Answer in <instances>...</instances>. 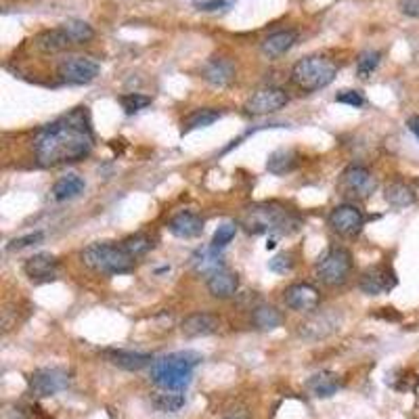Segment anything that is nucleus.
Instances as JSON below:
<instances>
[{
  "mask_svg": "<svg viewBox=\"0 0 419 419\" xmlns=\"http://www.w3.org/2000/svg\"><path fill=\"white\" fill-rule=\"evenodd\" d=\"M153 405H155L159 411H164V413H176V411L185 405V397L178 394V392L168 390L166 394L153 397Z\"/></svg>",
  "mask_w": 419,
  "mask_h": 419,
  "instance_id": "nucleus-33",
  "label": "nucleus"
},
{
  "mask_svg": "<svg viewBox=\"0 0 419 419\" xmlns=\"http://www.w3.org/2000/svg\"><path fill=\"white\" fill-rule=\"evenodd\" d=\"M122 248H124V252H126L133 260H137V258H142V256L153 248V241H151L149 235L137 233V235L126 237V239L122 241Z\"/></svg>",
  "mask_w": 419,
  "mask_h": 419,
  "instance_id": "nucleus-31",
  "label": "nucleus"
},
{
  "mask_svg": "<svg viewBox=\"0 0 419 419\" xmlns=\"http://www.w3.org/2000/svg\"><path fill=\"white\" fill-rule=\"evenodd\" d=\"M120 105H122V109L128 116H133V114H139L145 107L151 105V97L149 95H140V93H128V95L120 97Z\"/></svg>",
  "mask_w": 419,
  "mask_h": 419,
  "instance_id": "nucleus-34",
  "label": "nucleus"
},
{
  "mask_svg": "<svg viewBox=\"0 0 419 419\" xmlns=\"http://www.w3.org/2000/svg\"><path fill=\"white\" fill-rule=\"evenodd\" d=\"M61 27L69 36L72 44H86L95 38L93 25L86 23V21H80V19H67L65 23H61Z\"/></svg>",
  "mask_w": 419,
  "mask_h": 419,
  "instance_id": "nucleus-30",
  "label": "nucleus"
},
{
  "mask_svg": "<svg viewBox=\"0 0 419 419\" xmlns=\"http://www.w3.org/2000/svg\"><path fill=\"white\" fill-rule=\"evenodd\" d=\"M69 386V373L61 367H42L29 375V388L36 397H55Z\"/></svg>",
  "mask_w": 419,
  "mask_h": 419,
  "instance_id": "nucleus-9",
  "label": "nucleus"
},
{
  "mask_svg": "<svg viewBox=\"0 0 419 419\" xmlns=\"http://www.w3.org/2000/svg\"><path fill=\"white\" fill-rule=\"evenodd\" d=\"M283 321L281 312L271 306V304H260L252 310V323L254 327H258L260 331H271V329H277Z\"/></svg>",
  "mask_w": 419,
  "mask_h": 419,
  "instance_id": "nucleus-27",
  "label": "nucleus"
},
{
  "mask_svg": "<svg viewBox=\"0 0 419 419\" xmlns=\"http://www.w3.org/2000/svg\"><path fill=\"white\" fill-rule=\"evenodd\" d=\"M101 72V65L99 61H95L93 57H82V55H76V57H67L59 63L57 67V74L59 78L65 82V84H72V86H84V84H91Z\"/></svg>",
  "mask_w": 419,
  "mask_h": 419,
  "instance_id": "nucleus-7",
  "label": "nucleus"
},
{
  "mask_svg": "<svg viewBox=\"0 0 419 419\" xmlns=\"http://www.w3.org/2000/svg\"><path fill=\"white\" fill-rule=\"evenodd\" d=\"M359 287L367 295H380L388 293L390 289L397 287V273L388 265H375L359 277Z\"/></svg>",
  "mask_w": 419,
  "mask_h": 419,
  "instance_id": "nucleus-13",
  "label": "nucleus"
},
{
  "mask_svg": "<svg viewBox=\"0 0 419 419\" xmlns=\"http://www.w3.org/2000/svg\"><path fill=\"white\" fill-rule=\"evenodd\" d=\"M269 269L277 275H285L293 269V256L291 254H279L269 262Z\"/></svg>",
  "mask_w": 419,
  "mask_h": 419,
  "instance_id": "nucleus-37",
  "label": "nucleus"
},
{
  "mask_svg": "<svg viewBox=\"0 0 419 419\" xmlns=\"http://www.w3.org/2000/svg\"><path fill=\"white\" fill-rule=\"evenodd\" d=\"M384 199L392 206V208H409L415 204V193L409 185L405 182H392L386 187L384 191Z\"/></svg>",
  "mask_w": 419,
  "mask_h": 419,
  "instance_id": "nucleus-28",
  "label": "nucleus"
},
{
  "mask_svg": "<svg viewBox=\"0 0 419 419\" xmlns=\"http://www.w3.org/2000/svg\"><path fill=\"white\" fill-rule=\"evenodd\" d=\"M340 325V317L329 310V312H321V314H312L304 325H300V335L308 338V340H321L329 333H333Z\"/></svg>",
  "mask_w": 419,
  "mask_h": 419,
  "instance_id": "nucleus-16",
  "label": "nucleus"
},
{
  "mask_svg": "<svg viewBox=\"0 0 419 419\" xmlns=\"http://www.w3.org/2000/svg\"><path fill=\"white\" fill-rule=\"evenodd\" d=\"M204 78L214 86H227L235 78V65L229 59H212L204 67Z\"/></svg>",
  "mask_w": 419,
  "mask_h": 419,
  "instance_id": "nucleus-23",
  "label": "nucleus"
},
{
  "mask_svg": "<svg viewBox=\"0 0 419 419\" xmlns=\"http://www.w3.org/2000/svg\"><path fill=\"white\" fill-rule=\"evenodd\" d=\"M193 269L197 275H204V277H212L214 273L222 271L225 269V262H222V256L218 254L216 248H206L201 250L195 258H193Z\"/></svg>",
  "mask_w": 419,
  "mask_h": 419,
  "instance_id": "nucleus-25",
  "label": "nucleus"
},
{
  "mask_svg": "<svg viewBox=\"0 0 419 419\" xmlns=\"http://www.w3.org/2000/svg\"><path fill=\"white\" fill-rule=\"evenodd\" d=\"M44 239V233L42 231H36V233H27L23 237H17L8 244V250H23V248H29V246H36Z\"/></svg>",
  "mask_w": 419,
  "mask_h": 419,
  "instance_id": "nucleus-36",
  "label": "nucleus"
},
{
  "mask_svg": "<svg viewBox=\"0 0 419 419\" xmlns=\"http://www.w3.org/2000/svg\"><path fill=\"white\" fill-rule=\"evenodd\" d=\"M220 118H222V112L212 109V107H204V109H195L191 116H187L182 126H185V133H191V131H197V128H208L214 122H218Z\"/></svg>",
  "mask_w": 419,
  "mask_h": 419,
  "instance_id": "nucleus-29",
  "label": "nucleus"
},
{
  "mask_svg": "<svg viewBox=\"0 0 419 419\" xmlns=\"http://www.w3.org/2000/svg\"><path fill=\"white\" fill-rule=\"evenodd\" d=\"M340 388H342V382L333 371H319V373L310 375L308 382H306V390L314 399H329Z\"/></svg>",
  "mask_w": 419,
  "mask_h": 419,
  "instance_id": "nucleus-18",
  "label": "nucleus"
},
{
  "mask_svg": "<svg viewBox=\"0 0 419 419\" xmlns=\"http://www.w3.org/2000/svg\"><path fill=\"white\" fill-rule=\"evenodd\" d=\"M80 258L91 271L103 273V275L131 273L135 267V260L124 252V248L114 246V244H93L88 248H84Z\"/></svg>",
  "mask_w": 419,
  "mask_h": 419,
  "instance_id": "nucleus-5",
  "label": "nucleus"
},
{
  "mask_svg": "<svg viewBox=\"0 0 419 419\" xmlns=\"http://www.w3.org/2000/svg\"><path fill=\"white\" fill-rule=\"evenodd\" d=\"M399 8L403 15L419 19V0H399Z\"/></svg>",
  "mask_w": 419,
  "mask_h": 419,
  "instance_id": "nucleus-39",
  "label": "nucleus"
},
{
  "mask_svg": "<svg viewBox=\"0 0 419 419\" xmlns=\"http://www.w3.org/2000/svg\"><path fill=\"white\" fill-rule=\"evenodd\" d=\"M335 101L342 105H350V107H363L365 105V97L359 91H342L335 95Z\"/></svg>",
  "mask_w": 419,
  "mask_h": 419,
  "instance_id": "nucleus-38",
  "label": "nucleus"
},
{
  "mask_svg": "<svg viewBox=\"0 0 419 419\" xmlns=\"http://www.w3.org/2000/svg\"><path fill=\"white\" fill-rule=\"evenodd\" d=\"M69 46H72V40H69V36L65 34V29L61 25L55 27V29H46V32L36 36V48L46 53V55L63 53Z\"/></svg>",
  "mask_w": 419,
  "mask_h": 419,
  "instance_id": "nucleus-21",
  "label": "nucleus"
},
{
  "mask_svg": "<svg viewBox=\"0 0 419 419\" xmlns=\"http://www.w3.org/2000/svg\"><path fill=\"white\" fill-rule=\"evenodd\" d=\"M84 178L78 176V174H65L61 176L55 185H53V197L57 201H67V199H74L78 197L80 193H84Z\"/></svg>",
  "mask_w": 419,
  "mask_h": 419,
  "instance_id": "nucleus-24",
  "label": "nucleus"
},
{
  "mask_svg": "<svg viewBox=\"0 0 419 419\" xmlns=\"http://www.w3.org/2000/svg\"><path fill=\"white\" fill-rule=\"evenodd\" d=\"M95 145L88 107H76L44 126L34 139V153L42 166H59L84 159Z\"/></svg>",
  "mask_w": 419,
  "mask_h": 419,
  "instance_id": "nucleus-1",
  "label": "nucleus"
},
{
  "mask_svg": "<svg viewBox=\"0 0 419 419\" xmlns=\"http://www.w3.org/2000/svg\"><path fill=\"white\" fill-rule=\"evenodd\" d=\"M109 361L120 367V369H126V371H139L147 365H153V357L151 354H145V352H133V350H109L107 352Z\"/></svg>",
  "mask_w": 419,
  "mask_h": 419,
  "instance_id": "nucleus-22",
  "label": "nucleus"
},
{
  "mask_svg": "<svg viewBox=\"0 0 419 419\" xmlns=\"http://www.w3.org/2000/svg\"><path fill=\"white\" fill-rule=\"evenodd\" d=\"M327 225L340 237H354L361 233V229L365 225V216L354 204H342L331 210Z\"/></svg>",
  "mask_w": 419,
  "mask_h": 419,
  "instance_id": "nucleus-11",
  "label": "nucleus"
},
{
  "mask_svg": "<svg viewBox=\"0 0 419 419\" xmlns=\"http://www.w3.org/2000/svg\"><path fill=\"white\" fill-rule=\"evenodd\" d=\"M289 103L287 93L279 86H262L252 93V97L246 101V114L250 116H267L283 109Z\"/></svg>",
  "mask_w": 419,
  "mask_h": 419,
  "instance_id": "nucleus-10",
  "label": "nucleus"
},
{
  "mask_svg": "<svg viewBox=\"0 0 419 419\" xmlns=\"http://www.w3.org/2000/svg\"><path fill=\"white\" fill-rule=\"evenodd\" d=\"M235 233H237V225H235V222H222V225H220V227L214 231V237H212V248H216V250H222V248H227V246L233 241Z\"/></svg>",
  "mask_w": 419,
  "mask_h": 419,
  "instance_id": "nucleus-35",
  "label": "nucleus"
},
{
  "mask_svg": "<svg viewBox=\"0 0 419 419\" xmlns=\"http://www.w3.org/2000/svg\"><path fill=\"white\" fill-rule=\"evenodd\" d=\"M340 187L346 195L357 197V199H367L375 193L378 189V178L373 172L365 166H348L342 172Z\"/></svg>",
  "mask_w": 419,
  "mask_h": 419,
  "instance_id": "nucleus-8",
  "label": "nucleus"
},
{
  "mask_svg": "<svg viewBox=\"0 0 419 419\" xmlns=\"http://www.w3.org/2000/svg\"><path fill=\"white\" fill-rule=\"evenodd\" d=\"M168 229L174 237L178 239H193L197 235H201L204 231V220L193 214V212H178L176 216H172V220L168 222Z\"/></svg>",
  "mask_w": 419,
  "mask_h": 419,
  "instance_id": "nucleus-17",
  "label": "nucleus"
},
{
  "mask_svg": "<svg viewBox=\"0 0 419 419\" xmlns=\"http://www.w3.org/2000/svg\"><path fill=\"white\" fill-rule=\"evenodd\" d=\"M298 166V153L293 149H277L267 159V170L275 176L289 174Z\"/></svg>",
  "mask_w": 419,
  "mask_h": 419,
  "instance_id": "nucleus-26",
  "label": "nucleus"
},
{
  "mask_svg": "<svg viewBox=\"0 0 419 419\" xmlns=\"http://www.w3.org/2000/svg\"><path fill=\"white\" fill-rule=\"evenodd\" d=\"M204 361V357L195 350H180L157 359L151 365V380L172 392H182L189 388L193 380V369Z\"/></svg>",
  "mask_w": 419,
  "mask_h": 419,
  "instance_id": "nucleus-2",
  "label": "nucleus"
},
{
  "mask_svg": "<svg viewBox=\"0 0 419 419\" xmlns=\"http://www.w3.org/2000/svg\"><path fill=\"white\" fill-rule=\"evenodd\" d=\"M57 269H59V262L51 254H36V256L27 258L25 265H23V273L27 275V279L34 281V283L53 281L57 277Z\"/></svg>",
  "mask_w": 419,
  "mask_h": 419,
  "instance_id": "nucleus-14",
  "label": "nucleus"
},
{
  "mask_svg": "<svg viewBox=\"0 0 419 419\" xmlns=\"http://www.w3.org/2000/svg\"><path fill=\"white\" fill-rule=\"evenodd\" d=\"M335 76L338 63L323 55L304 57L291 67V82L304 93H314L329 86L335 80Z\"/></svg>",
  "mask_w": 419,
  "mask_h": 419,
  "instance_id": "nucleus-4",
  "label": "nucleus"
},
{
  "mask_svg": "<svg viewBox=\"0 0 419 419\" xmlns=\"http://www.w3.org/2000/svg\"><path fill=\"white\" fill-rule=\"evenodd\" d=\"M227 419H237V418H227Z\"/></svg>",
  "mask_w": 419,
  "mask_h": 419,
  "instance_id": "nucleus-42",
  "label": "nucleus"
},
{
  "mask_svg": "<svg viewBox=\"0 0 419 419\" xmlns=\"http://www.w3.org/2000/svg\"><path fill=\"white\" fill-rule=\"evenodd\" d=\"M407 126H409V131L413 133V137L419 140V116H411V118L407 120Z\"/></svg>",
  "mask_w": 419,
  "mask_h": 419,
  "instance_id": "nucleus-41",
  "label": "nucleus"
},
{
  "mask_svg": "<svg viewBox=\"0 0 419 419\" xmlns=\"http://www.w3.org/2000/svg\"><path fill=\"white\" fill-rule=\"evenodd\" d=\"M199 11H220V8H229L231 2L229 0H201L195 4Z\"/></svg>",
  "mask_w": 419,
  "mask_h": 419,
  "instance_id": "nucleus-40",
  "label": "nucleus"
},
{
  "mask_svg": "<svg viewBox=\"0 0 419 419\" xmlns=\"http://www.w3.org/2000/svg\"><path fill=\"white\" fill-rule=\"evenodd\" d=\"M352 254L344 248H331L327 250L319 262H317V277L321 279V283L329 285V287H335V285H344L350 273H352Z\"/></svg>",
  "mask_w": 419,
  "mask_h": 419,
  "instance_id": "nucleus-6",
  "label": "nucleus"
},
{
  "mask_svg": "<svg viewBox=\"0 0 419 419\" xmlns=\"http://www.w3.org/2000/svg\"><path fill=\"white\" fill-rule=\"evenodd\" d=\"M298 40V34L293 29H279V32H273L269 34L265 40H262V53L269 57V59H279L281 55H285Z\"/></svg>",
  "mask_w": 419,
  "mask_h": 419,
  "instance_id": "nucleus-20",
  "label": "nucleus"
},
{
  "mask_svg": "<svg viewBox=\"0 0 419 419\" xmlns=\"http://www.w3.org/2000/svg\"><path fill=\"white\" fill-rule=\"evenodd\" d=\"M239 289V277L237 273L229 271V269H222L218 273H214L212 277H208V291L218 298V300H229L237 293Z\"/></svg>",
  "mask_w": 419,
  "mask_h": 419,
  "instance_id": "nucleus-19",
  "label": "nucleus"
},
{
  "mask_svg": "<svg viewBox=\"0 0 419 419\" xmlns=\"http://www.w3.org/2000/svg\"><path fill=\"white\" fill-rule=\"evenodd\" d=\"M380 59H382V53H380V51H365V53L357 59V76H359V78H369V76L378 69Z\"/></svg>",
  "mask_w": 419,
  "mask_h": 419,
  "instance_id": "nucleus-32",
  "label": "nucleus"
},
{
  "mask_svg": "<svg viewBox=\"0 0 419 419\" xmlns=\"http://www.w3.org/2000/svg\"><path fill=\"white\" fill-rule=\"evenodd\" d=\"M283 300L285 304L295 310V312H304L310 314L319 308L321 304V293L314 285L310 283H293L283 291Z\"/></svg>",
  "mask_w": 419,
  "mask_h": 419,
  "instance_id": "nucleus-12",
  "label": "nucleus"
},
{
  "mask_svg": "<svg viewBox=\"0 0 419 419\" xmlns=\"http://www.w3.org/2000/svg\"><path fill=\"white\" fill-rule=\"evenodd\" d=\"M220 327V319L210 314V312H195L189 314L182 323H180V331L185 338H206L216 333Z\"/></svg>",
  "mask_w": 419,
  "mask_h": 419,
  "instance_id": "nucleus-15",
  "label": "nucleus"
},
{
  "mask_svg": "<svg viewBox=\"0 0 419 419\" xmlns=\"http://www.w3.org/2000/svg\"><path fill=\"white\" fill-rule=\"evenodd\" d=\"M241 225L248 233H291L300 227V220L279 204H258L246 210Z\"/></svg>",
  "mask_w": 419,
  "mask_h": 419,
  "instance_id": "nucleus-3",
  "label": "nucleus"
}]
</instances>
